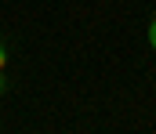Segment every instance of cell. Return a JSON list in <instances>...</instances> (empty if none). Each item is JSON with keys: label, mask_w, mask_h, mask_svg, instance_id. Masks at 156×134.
Instances as JSON below:
<instances>
[{"label": "cell", "mask_w": 156, "mask_h": 134, "mask_svg": "<svg viewBox=\"0 0 156 134\" xmlns=\"http://www.w3.org/2000/svg\"><path fill=\"white\" fill-rule=\"evenodd\" d=\"M4 65H7V44L0 40V69H4Z\"/></svg>", "instance_id": "obj_2"}, {"label": "cell", "mask_w": 156, "mask_h": 134, "mask_svg": "<svg viewBox=\"0 0 156 134\" xmlns=\"http://www.w3.org/2000/svg\"><path fill=\"white\" fill-rule=\"evenodd\" d=\"M7 91V80H4V69H0V94Z\"/></svg>", "instance_id": "obj_3"}, {"label": "cell", "mask_w": 156, "mask_h": 134, "mask_svg": "<svg viewBox=\"0 0 156 134\" xmlns=\"http://www.w3.org/2000/svg\"><path fill=\"white\" fill-rule=\"evenodd\" d=\"M149 44H153V51H156V18L149 22Z\"/></svg>", "instance_id": "obj_1"}]
</instances>
